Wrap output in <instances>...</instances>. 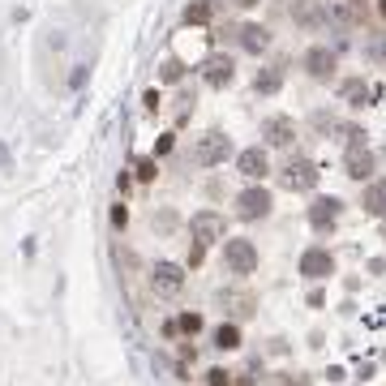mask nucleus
I'll return each instance as SVG.
<instances>
[{"mask_svg":"<svg viewBox=\"0 0 386 386\" xmlns=\"http://www.w3.org/2000/svg\"><path fill=\"white\" fill-rule=\"evenodd\" d=\"M232 73H236V69H232V61H227V56H211V61L202 65V77H206V86H215V90L232 82Z\"/></svg>","mask_w":386,"mask_h":386,"instance_id":"f8f14e48","label":"nucleus"},{"mask_svg":"<svg viewBox=\"0 0 386 386\" xmlns=\"http://www.w3.org/2000/svg\"><path fill=\"white\" fill-rule=\"evenodd\" d=\"M223 305H227L232 318H249V314H253V296H249V292H227Z\"/></svg>","mask_w":386,"mask_h":386,"instance_id":"dca6fc26","label":"nucleus"},{"mask_svg":"<svg viewBox=\"0 0 386 386\" xmlns=\"http://www.w3.org/2000/svg\"><path fill=\"white\" fill-rule=\"evenodd\" d=\"M292 17H296V22H305V26H318V22H322L318 5H309V0H300V5H292Z\"/></svg>","mask_w":386,"mask_h":386,"instance_id":"aec40b11","label":"nucleus"},{"mask_svg":"<svg viewBox=\"0 0 386 386\" xmlns=\"http://www.w3.org/2000/svg\"><path fill=\"white\" fill-rule=\"evenodd\" d=\"M283 185L288 189H314L318 185V168L309 159H288V168H283Z\"/></svg>","mask_w":386,"mask_h":386,"instance_id":"423d86ee","label":"nucleus"},{"mask_svg":"<svg viewBox=\"0 0 386 386\" xmlns=\"http://www.w3.org/2000/svg\"><path fill=\"white\" fill-rule=\"evenodd\" d=\"M330 13L339 17V22H365V0H339Z\"/></svg>","mask_w":386,"mask_h":386,"instance_id":"f3484780","label":"nucleus"},{"mask_svg":"<svg viewBox=\"0 0 386 386\" xmlns=\"http://www.w3.org/2000/svg\"><path fill=\"white\" fill-rule=\"evenodd\" d=\"M215 348H223V352L241 348V330H236V326H219V330H215Z\"/></svg>","mask_w":386,"mask_h":386,"instance_id":"6ab92c4d","label":"nucleus"},{"mask_svg":"<svg viewBox=\"0 0 386 386\" xmlns=\"http://www.w3.org/2000/svg\"><path fill=\"white\" fill-rule=\"evenodd\" d=\"M344 168H348V176H352V180H369V176H373V154H369L365 146H348Z\"/></svg>","mask_w":386,"mask_h":386,"instance_id":"9b49d317","label":"nucleus"},{"mask_svg":"<svg viewBox=\"0 0 386 386\" xmlns=\"http://www.w3.org/2000/svg\"><path fill=\"white\" fill-rule=\"evenodd\" d=\"M335 271V257L326 253V249H309L305 257H300V275H309V279H326Z\"/></svg>","mask_w":386,"mask_h":386,"instance_id":"9d476101","label":"nucleus"},{"mask_svg":"<svg viewBox=\"0 0 386 386\" xmlns=\"http://www.w3.org/2000/svg\"><path fill=\"white\" fill-rule=\"evenodd\" d=\"M189 236H193L198 249H202V245H215V241L227 236V219H223L219 211H193V219H189Z\"/></svg>","mask_w":386,"mask_h":386,"instance_id":"f03ea898","label":"nucleus"},{"mask_svg":"<svg viewBox=\"0 0 386 386\" xmlns=\"http://www.w3.org/2000/svg\"><path fill=\"white\" fill-rule=\"evenodd\" d=\"M253 86H257V95H275V90L283 86V73H279V69H262Z\"/></svg>","mask_w":386,"mask_h":386,"instance_id":"a211bd4d","label":"nucleus"},{"mask_svg":"<svg viewBox=\"0 0 386 386\" xmlns=\"http://www.w3.org/2000/svg\"><path fill=\"white\" fill-rule=\"evenodd\" d=\"M262 138H266L271 146H288V142L296 138V120H292V116H266V120H262Z\"/></svg>","mask_w":386,"mask_h":386,"instance_id":"0eeeda50","label":"nucleus"},{"mask_svg":"<svg viewBox=\"0 0 386 386\" xmlns=\"http://www.w3.org/2000/svg\"><path fill=\"white\" fill-rule=\"evenodd\" d=\"M206 17H211V5H193V9L185 13V22H189V26H202Z\"/></svg>","mask_w":386,"mask_h":386,"instance_id":"412c9836","label":"nucleus"},{"mask_svg":"<svg viewBox=\"0 0 386 386\" xmlns=\"http://www.w3.org/2000/svg\"><path fill=\"white\" fill-rule=\"evenodd\" d=\"M223 266H227V275H253L257 271V245L249 236H223Z\"/></svg>","mask_w":386,"mask_h":386,"instance_id":"f257e3e1","label":"nucleus"},{"mask_svg":"<svg viewBox=\"0 0 386 386\" xmlns=\"http://www.w3.org/2000/svg\"><path fill=\"white\" fill-rule=\"evenodd\" d=\"M236 172H241L245 180H262V176L271 172L266 150H262V146H249V150H241V154H236Z\"/></svg>","mask_w":386,"mask_h":386,"instance_id":"20e7f679","label":"nucleus"},{"mask_svg":"<svg viewBox=\"0 0 386 386\" xmlns=\"http://www.w3.org/2000/svg\"><path fill=\"white\" fill-rule=\"evenodd\" d=\"M236 211H241V219H262V215L271 211V193H266V189H257V185L241 189V198H236Z\"/></svg>","mask_w":386,"mask_h":386,"instance_id":"39448f33","label":"nucleus"},{"mask_svg":"<svg viewBox=\"0 0 386 386\" xmlns=\"http://www.w3.org/2000/svg\"><path fill=\"white\" fill-rule=\"evenodd\" d=\"M344 103L348 108H365V99H369V86H365V77H348V82L339 86Z\"/></svg>","mask_w":386,"mask_h":386,"instance_id":"2eb2a0df","label":"nucleus"},{"mask_svg":"<svg viewBox=\"0 0 386 386\" xmlns=\"http://www.w3.org/2000/svg\"><path fill=\"white\" fill-rule=\"evenodd\" d=\"M339 206H344L339 198H314V206H309V223H314L318 232L330 227L335 219H339Z\"/></svg>","mask_w":386,"mask_h":386,"instance_id":"1a4fd4ad","label":"nucleus"},{"mask_svg":"<svg viewBox=\"0 0 386 386\" xmlns=\"http://www.w3.org/2000/svg\"><path fill=\"white\" fill-rule=\"evenodd\" d=\"M206 378H211V386H227V382H232V373H227V369H211Z\"/></svg>","mask_w":386,"mask_h":386,"instance_id":"4be33fe9","label":"nucleus"},{"mask_svg":"<svg viewBox=\"0 0 386 386\" xmlns=\"http://www.w3.org/2000/svg\"><path fill=\"white\" fill-rule=\"evenodd\" d=\"M266 43H271V31H266V26H257V22H249L245 31H241V47H245V51H253V56H257V51H262Z\"/></svg>","mask_w":386,"mask_h":386,"instance_id":"ddd939ff","label":"nucleus"},{"mask_svg":"<svg viewBox=\"0 0 386 386\" xmlns=\"http://www.w3.org/2000/svg\"><path fill=\"white\" fill-rule=\"evenodd\" d=\"M369 56H373V61H386V39H378V43L369 47Z\"/></svg>","mask_w":386,"mask_h":386,"instance_id":"5701e85b","label":"nucleus"},{"mask_svg":"<svg viewBox=\"0 0 386 386\" xmlns=\"http://www.w3.org/2000/svg\"><path fill=\"white\" fill-rule=\"evenodd\" d=\"M382 13H386V0H382Z\"/></svg>","mask_w":386,"mask_h":386,"instance_id":"b1692460","label":"nucleus"},{"mask_svg":"<svg viewBox=\"0 0 386 386\" xmlns=\"http://www.w3.org/2000/svg\"><path fill=\"white\" fill-rule=\"evenodd\" d=\"M305 69L314 73V77H330L335 73V51L326 43H314V47L305 51Z\"/></svg>","mask_w":386,"mask_h":386,"instance_id":"6e6552de","label":"nucleus"},{"mask_svg":"<svg viewBox=\"0 0 386 386\" xmlns=\"http://www.w3.org/2000/svg\"><path fill=\"white\" fill-rule=\"evenodd\" d=\"M360 202H365L369 215H386V180H369V185H365V198H360Z\"/></svg>","mask_w":386,"mask_h":386,"instance_id":"4468645a","label":"nucleus"},{"mask_svg":"<svg viewBox=\"0 0 386 386\" xmlns=\"http://www.w3.org/2000/svg\"><path fill=\"white\" fill-rule=\"evenodd\" d=\"M227 154H232V142L223 134H202L193 142V163L198 168H219V163H227Z\"/></svg>","mask_w":386,"mask_h":386,"instance_id":"7ed1b4c3","label":"nucleus"}]
</instances>
